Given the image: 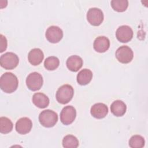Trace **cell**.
Instances as JSON below:
<instances>
[{
    "label": "cell",
    "mask_w": 148,
    "mask_h": 148,
    "mask_svg": "<svg viewBox=\"0 0 148 148\" xmlns=\"http://www.w3.org/2000/svg\"><path fill=\"white\" fill-rule=\"evenodd\" d=\"M18 85L17 76L12 72L4 73L0 78V87L6 93H12L15 91Z\"/></svg>",
    "instance_id": "1"
},
{
    "label": "cell",
    "mask_w": 148,
    "mask_h": 148,
    "mask_svg": "<svg viewBox=\"0 0 148 148\" xmlns=\"http://www.w3.org/2000/svg\"><path fill=\"white\" fill-rule=\"evenodd\" d=\"M74 90L69 84H64L58 88L56 92V99L61 104L68 103L73 98Z\"/></svg>",
    "instance_id": "2"
},
{
    "label": "cell",
    "mask_w": 148,
    "mask_h": 148,
    "mask_svg": "<svg viewBox=\"0 0 148 148\" xmlns=\"http://www.w3.org/2000/svg\"><path fill=\"white\" fill-rule=\"evenodd\" d=\"M39 121L40 124L45 127H53L58 121V115L57 113L51 110H45L40 113Z\"/></svg>",
    "instance_id": "3"
},
{
    "label": "cell",
    "mask_w": 148,
    "mask_h": 148,
    "mask_svg": "<svg viewBox=\"0 0 148 148\" xmlns=\"http://www.w3.org/2000/svg\"><path fill=\"white\" fill-rule=\"evenodd\" d=\"M18 62V57L12 52L5 53L0 57V65L6 70H11L15 68Z\"/></svg>",
    "instance_id": "4"
},
{
    "label": "cell",
    "mask_w": 148,
    "mask_h": 148,
    "mask_svg": "<svg viewBox=\"0 0 148 148\" xmlns=\"http://www.w3.org/2000/svg\"><path fill=\"white\" fill-rule=\"evenodd\" d=\"M43 83V80L42 75L36 72L29 73L26 79V85L28 88L34 91L40 90Z\"/></svg>",
    "instance_id": "5"
},
{
    "label": "cell",
    "mask_w": 148,
    "mask_h": 148,
    "mask_svg": "<svg viewBox=\"0 0 148 148\" xmlns=\"http://www.w3.org/2000/svg\"><path fill=\"white\" fill-rule=\"evenodd\" d=\"M115 56L117 60L121 63L128 64L133 59L134 53L130 47L122 46L117 49Z\"/></svg>",
    "instance_id": "6"
},
{
    "label": "cell",
    "mask_w": 148,
    "mask_h": 148,
    "mask_svg": "<svg viewBox=\"0 0 148 148\" xmlns=\"http://www.w3.org/2000/svg\"><path fill=\"white\" fill-rule=\"evenodd\" d=\"M87 19L88 23L94 26H98L103 20L102 11L97 8H90L87 13Z\"/></svg>",
    "instance_id": "7"
},
{
    "label": "cell",
    "mask_w": 148,
    "mask_h": 148,
    "mask_svg": "<svg viewBox=\"0 0 148 148\" xmlns=\"http://www.w3.org/2000/svg\"><path fill=\"white\" fill-rule=\"evenodd\" d=\"M76 116V111L72 106H65L60 113V120L64 125L72 124Z\"/></svg>",
    "instance_id": "8"
},
{
    "label": "cell",
    "mask_w": 148,
    "mask_h": 148,
    "mask_svg": "<svg viewBox=\"0 0 148 148\" xmlns=\"http://www.w3.org/2000/svg\"><path fill=\"white\" fill-rule=\"evenodd\" d=\"M134 32L132 28L128 25H121L119 27L116 32L117 39L122 43L130 42L133 37Z\"/></svg>",
    "instance_id": "9"
},
{
    "label": "cell",
    "mask_w": 148,
    "mask_h": 148,
    "mask_svg": "<svg viewBox=\"0 0 148 148\" xmlns=\"http://www.w3.org/2000/svg\"><path fill=\"white\" fill-rule=\"evenodd\" d=\"M45 36L49 42L52 43H56L62 39L63 32L60 27L52 25L47 29Z\"/></svg>",
    "instance_id": "10"
},
{
    "label": "cell",
    "mask_w": 148,
    "mask_h": 148,
    "mask_svg": "<svg viewBox=\"0 0 148 148\" xmlns=\"http://www.w3.org/2000/svg\"><path fill=\"white\" fill-rule=\"evenodd\" d=\"M32 127V122L28 117H22L16 123V130L20 134H26L29 132Z\"/></svg>",
    "instance_id": "11"
},
{
    "label": "cell",
    "mask_w": 148,
    "mask_h": 148,
    "mask_svg": "<svg viewBox=\"0 0 148 148\" xmlns=\"http://www.w3.org/2000/svg\"><path fill=\"white\" fill-rule=\"evenodd\" d=\"M90 113L94 117L101 119L107 115L108 108V106L103 103H97L91 106Z\"/></svg>",
    "instance_id": "12"
},
{
    "label": "cell",
    "mask_w": 148,
    "mask_h": 148,
    "mask_svg": "<svg viewBox=\"0 0 148 148\" xmlns=\"http://www.w3.org/2000/svg\"><path fill=\"white\" fill-rule=\"evenodd\" d=\"M94 49L98 53H104L107 51L110 47L109 39L104 36L97 37L93 44Z\"/></svg>",
    "instance_id": "13"
},
{
    "label": "cell",
    "mask_w": 148,
    "mask_h": 148,
    "mask_svg": "<svg viewBox=\"0 0 148 148\" xmlns=\"http://www.w3.org/2000/svg\"><path fill=\"white\" fill-rule=\"evenodd\" d=\"M44 58L43 51L39 48L32 49L28 54V59L29 63L34 66L39 65Z\"/></svg>",
    "instance_id": "14"
},
{
    "label": "cell",
    "mask_w": 148,
    "mask_h": 148,
    "mask_svg": "<svg viewBox=\"0 0 148 148\" xmlns=\"http://www.w3.org/2000/svg\"><path fill=\"white\" fill-rule=\"evenodd\" d=\"M83 60L78 56H71L69 57L66 62V66L69 70L72 72L78 71L83 65Z\"/></svg>",
    "instance_id": "15"
},
{
    "label": "cell",
    "mask_w": 148,
    "mask_h": 148,
    "mask_svg": "<svg viewBox=\"0 0 148 148\" xmlns=\"http://www.w3.org/2000/svg\"><path fill=\"white\" fill-rule=\"evenodd\" d=\"M49 102V98L43 93L36 92L32 96L33 103L39 108L43 109L47 107Z\"/></svg>",
    "instance_id": "16"
},
{
    "label": "cell",
    "mask_w": 148,
    "mask_h": 148,
    "mask_svg": "<svg viewBox=\"0 0 148 148\" xmlns=\"http://www.w3.org/2000/svg\"><path fill=\"white\" fill-rule=\"evenodd\" d=\"M127 110L126 105L121 100H116L113 102L110 106V111L113 115L117 117L123 116Z\"/></svg>",
    "instance_id": "17"
},
{
    "label": "cell",
    "mask_w": 148,
    "mask_h": 148,
    "mask_svg": "<svg viewBox=\"0 0 148 148\" xmlns=\"http://www.w3.org/2000/svg\"><path fill=\"white\" fill-rule=\"evenodd\" d=\"M92 78V73L91 71L88 69H83L80 71L77 75V82L82 86L88 84Z\"/></svg>",
    "instance_id": "18"
},
{
    "label": "cell",
    "mask_w": 148,
    "mask_h": 148,
    "mask_svg": "<svg viewBox=\"0 0 148 148\" xmlns=\"http://www.w3.org/2000/svg\"><path fill=\"white\" fill-rule=\"evenodd\" d=\"M13 124L12 121L6 117L0 118V132L2 134H8L13 130Z\"/></svg>",
    "instance_id": "19"
},
{
    "label": "cell",
    "mask_w": 148,
    "mask_h": 148,
    "mask_svg": "<svg viewBox=\"0 0 148 148\" xmlns=\"http://www.w3.org/2000/svg\"><path fill=\"white\" fill-rule=\"evenodd\" d=\"M62 146L65 148H76L79 146V140L72 135H67L62 139Z\"/></svg>",
    "instance_id": "20"
},
{
    "label": "cell",
    "mask_w": 148,
    "mask_h": 148,
    "mask_svg": "<svg viewBox=\"0 0 148 148\" xmlns=\"http://www.w3.org/2000/svg\"><path fill=\"white\" fill-rule=\"evenodd\" d=\"M60 65L59 59L54 56H50L46 58L44 62L45 68L49 71L56 69Z\"/></svg>",
    "instance_id": "21"
},
{
    "label": "cell",
    "mask_w": 148,
    "mask_h": 148,
    "mask_svg": "<svg viewBox=\"0 0 148 148\" xmlns=\"http://www.w3.org/2000/svg\"><path fill=\"white\" fill-rule=\"evenodd\" d=\"M112 8L116 12H123L126 10L128 6L127 0H112L110 2Z\"/></svg>",
    "instance_id": "22"
},
{
    "label": "cell",
    "mask_w": 148,
    "mask_h": 148,
    "mask_svg": "<svg viewBox=\"0 0 148 148\" xmlns=\"http://www.w3.org/2000/svg\"><path fill=\"white\" fill-rule=\"evenodd\" d=\"M145 143L143 137L139 135H133L129 140V146L131 148H142L145 146Z\"/></svg>",
    "instance_id": "23"
},
{
    "label": "cell",
    "mask_w": 148,
    "mask_h": 148,
    "mask_svg": "<svg viewBox=\"0 0 148 148\" xmlns=\"http://www.w3.org/2000/svg\"><path fill=\"white\" fill-rule=\"evenodd\" d=\"M1 43H0V46H1V49H0V52L2 53L4 51L6 48H7V40L5 36H4L3 35L1 34Z\"/></svg>",
    "instance_id": "24"
}]
</instances>
